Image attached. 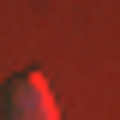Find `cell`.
Returning a JSON list of instances; mask_svg holds the SVG:
<instances>
[{
	"label": "cell",
	"mask_w": 120,
	"mask_h": 120,
	"mask_svg": "<svg viewBox=\"0 0 120 120\" xmlns=\"http://www.w3.org/2000/svg\"><path fill=\"white\" fill-rule=\"evenodd\" d=\"M6 120H60L54 90H48L42 72H18L12 84H6Z\"/></svg>",
	"instance_id": "6da1fadb"
}]
</instances>
